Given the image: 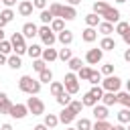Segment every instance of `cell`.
Listing matches in <instances>:
<instances>
[{"label": "cell", "instance_id": "6da1fadb", "mask_svg": "<svg viewBox=\"0 0 130 130\" xmlns=\"http://www.w3.org/2000/svg\"><path fill=\"white\" fill-rule=\"evenodd\" d=\"M93 12H95L100 18H104L106 22H112V24H118V22H120V10L114 8V6H110L106 0H98V2L93 4Z\"/></svg>", "mask_w": 130, "mask_h": 130}, {"label": "cell", "instance_id": "7a4b0ae2", "mask_svg": "<svg viewBox=\"0 0 130 130\" xmlns=\"http://www.w3.org/2000/svg\"><path fill=\"white\" fill-rule=\"evenodd\" d=\"M18 89L24 91V93H28V95H37L41 91V81L39 79H32L30 75H22L18 79Z\"/></svg>", "mask_w": 130, "mask_h": 130}, {"label": "cell", "instance_id": "3957f363", "mask_svg": "<svg viewBox=\"0 0 130 130\" xmlns=\"http://www.w3.org/2000/svg\"><path fill=\"white\" fill-rule=\"evenodd\" d=\"M10 43H12L14 55H18V57L26 55V49H28V47H26V43H24V35H22V32H12Z\"/></svg>", "mask_w": 130, "mask_h": 130}, {"label": "cell", "instance_id": "277c9868", "mask_svg": "<svg viewBox=\"0 0 130 130\" xmlns=\"http://www.w3.org/2000/svg\"><path fill=\"white\" fill-rule=\"evenodd\" d=\"M39 37H41V41H43V45H45V47H53V45H55V41H57V35L51 30V26H49V24L39 26Z\"/></svg>", "mask_w": 130, "mask_h": 130}, {"label": "cell", "instance_id": "5b68a950", "mask_svg": "<svg viewBox=\"0 0 130 130\" xmlns=\"http://www.w3.org/2000/svg\"><path fill=\"white\" fill-rule=\"evenodd\" d=\"M63 85H65V91H67V93L75 95V93L79 91V77H77L73 71H69V73L65 75V79H63Z\"/></svg>", "mask_w": 130, "mask_h": 130}, {"label": "cell", "instance_id": "8992f818", "mask_svg": "<svg viewBox=\"0 0 130 130\" xmlns=\"http://www.w3.org/2000/svg\"><path fill=\"white\" fill-rule=\"evenodd\" d=\"M26 108H28V114H32V116H43V114H45V104H43L41 98L30 95V98L26 100Z\"/></svg>", "mask_w": 130, "mask_h": 130}, {"label": "cell", "instance_id": "52a82bcc", "mask_svg": "<svg viewBox=\"0 0 130 130\" xmlns=\"http://www.w3.org/2000/svg\"><path fill=\"white\" fill-rule=\"evenodd\" d=\"M102 87H104V91H114V93H118L120 87H122V79H120L118 75H108L106 79H102Z\"/></svg>", "mask_w": 130, "mask_h": 130}, {"label": "cell", "instance_id": "ba28073f", "mask_svg": "<svg viewBox=\"0 0 130 130\" xmlns=\"http://www.w3.org/2000/svg\"><path fill=\"white\" fill-rule=\"evenodd\" d=\"M104 59V51L98 47V49H89L87 53H85V63L87 65H98L100 61Z\"/></svg>", "mask_w": 130, "mask_h": 130}, {"label": "cell", "instance_id": "9c48e42d", "mask_svg": "<svg viewBox=\"0 0 130 130\" xmlns=\"http://www.w3.org/2000/svg\"><path fill=\"white\" fill-rule=\"evenodd\" d=\"M26 114H28L26 104H12V108H10V114H8V116H12L14 120H22Z\"/></svg>", "mask_w": 130, "mask_h": 130}, {"label": "cell", "instance_id": "30bf717a", "mask_svg": "<svg viewBox=\"0 0 130 130\" xmlns=\"http://www.w3.org/2000/svg\"><path fill=\"white\" fill-rule=\"evenodd\" d=\"M75 118H77V114H75L69 106H67V108H63V110L59 112V122H63V124H67V126H69Z\"/></svg>", "mask_w": 130, "mask_h": 130}, {"label": "cell", "instance_id": "8fae6325", "mask_svg": "<svg viewBox=\"0 0 130 130\" xmlns=\"http://www.w3.org/2000/svg\"><path fill=\"white\" fill-rule=\"evenodd\" d=\"M91 114H93V118H95V120H108V116H110L108 106H104V104L93 106V108H91Z\"/></svg>", "mask_w": 130, "mask_h": 130}, {"label": "cell", "instance_id": "7c38bea8", "mask_svg": "<svg viewBox=\"0 0 130 130\" xmlns=\"http://www.w3.org/2000/svg\"><path fill=\"white\" fill-rule=\"evenodd\" d=\"M32 0H20L18 2V14L20 16H30L32 14Z\"/></svg>", "mask_w": 130, "mask_h": 130}, {"label": "cell", "instance_id": "4fadbf2b", "mask_svg": "<svg viewBox=\"0 0 130 130\" xmlns=\"http://www.w3.org/2000/svg\"><path fill=\"white\" fill-rule=\"evenodd\" d=\"M22 35H24V39H32V37L39 35V26L35 22H24L22 24Z\"/></svg>", "mask_w": 130, "mask_h": 130}, {"label": "cell", "instance_id": "5bb4252c", "mask_svg": "<svg viewBox=\"0 0 130 130\" xmlns=\"http://www.w3.org/2000/svg\"><path fill=\"white\" fill-rule=\"evenodd\" d=\"M57 41H59L63 47H69V45L73 43V32H71L69 28H65V30H61V32L57 35Z\"/></svg>", "mask_w": 130, "mask_h": 130}, {"label": "cell", "instance_id": "9a60e30c", "mask_svg": "<svg viewBox=\"0 0 130 130\" xmlns=\"http://www.w3.org/2000/svg\"><path fill=\"white\" fill-rule=\"evenodd\" d=\"M41 59H43L45 63L57 61V59H59V51H55L53 47H47V49H43V55H41Z\"/></svg>", "mask_w": 130, "mask_h": 130}, {"label": "cell", "instance_id": "2e32d148", "mask_svg": "<svg viewBox=\"0 0 130 130\" xmlns=\"http://www.w3.org/2000/svg\"><path fill=\"white\" fill-rule=\"evenodd\" d=\"M10 108H12V102H10L8 93L0 91V114H10Z\"/></svg>", "mask_w": 130, "mask_h": 130}, {"label": "cell", "instance_id": "e0dca14e", "mask_svg": "<svg viewBox=\"0 0 130 130\" xmlns=\"http://www.w3.org/2000/svg\"><path fill=\"white\" fill-rule=\"evenodd\" d=\"M77 16V10H75V6H69V4H65L63 6V10H61V18L63 20H73Z\"/></svg>", "mask_w": 130, "mask_h": 130}, {"label": "cell", "instance_id": "ac0fdd59", "mask_svg": "<svg viewBox=\"0 0 130 130\" xmlns=\"http://www.w3.org/2000/svg\"><path fill=\"white\" fill-rule=\"evenodd\" d=\"M26 55H28L32 61H35V59H41V55H43V47L32 43V45H28V49H26Z\"/></svg>", "mask_w": 130, "mask_h": 130}, {"label": "cell", "instance_id": "d6986e66", "mask_svg": "<svg viewBox=\"0 0 130 130\" xmlns=\"http://www.w3.org/2000/svg\"><path fill=\"white\" fill-rule=\"evenodd\" d=\"M81 39H83L85 43H93V41L98 39V30L91 28V26H87V28H83V32H81Z\"/></svg>", "mask_w": 130, "mask_h": 130}, {"label": "cell", "instance_id": "ffe728a7", "mask_svg": "<svg viewBox=\"0 0 130 130\" xmlns=\"http://www.w3.org/2000/svg\"><path fill=\"white\" fill-rule=\"evenodd\" d=\"M49 91H51V95H53V98H59V95L65 91V85H63L61 81H51V85H49Z\"/></svg>", "mask_w": 130, "mask_h": 130}, {"label": "cell", "instance_id": "44dd1931", "mask_svg": "<svg viewBox=\"0 0 130 130\" xmlns=\"http://www.w3.org/2000/svg\"><path fill=\"white\" fill-rule=\"evenodd\" d=\"M100 49H102V51H114V49H116V41H114L112 37H104V39L100 41Z\"/></svg>", "mask_w": 130, "mask_h": 130}, {"label": "cell", "instance_id": "7402d4cb", "mask_svg": "<svg viewBox=\"0 0 130 130\" xmlns=\"http://www.w3.org/2000/svg\"><path fill=\"white\" fill-rule=\"evenodd\" d=\"M102 104L104 106H114V104H118V95L114 93V91H104V98H102Z\"/></svg>", "mask_w": 130, "mask_h": 130}, {"label": "cell", "instance_id": "603a6c76", "mask_svg": "<svg viewBox=\"0 0 130 130\" xmlns=\"http://www.w3.org/2000/svg\"><path fill=\"white\" fill-rule=\"evenodd\" d=\"M100 22H102V18H100L95 12H89V14L85 16V24H87V26H91V28H98V26H100Z\"/></svg>", "mask_w": 130, "mask_h": 130}, {"label": "cell", "instance_id": "cb8c5ba5", "mask_svg": "<svg viewBox=\"0 0 130 130\" xmlns=\"http://www.w3.org/2000/svg\"><path fill=\"white\" fill-rule=\"evenodd\" d=\"M98 30H100L104 37H110V35L114 32V24H112V22H106V20H102V22H100V26H98Z\"/></svg>", "mask_w": 130, "mask_h": 130}, {"label": "cell", "instance_id": "d4e9b609", "mask_svg": "<svg viewBox=\"0 0 130 130\" xmlns=\"http://www.w3.org/2000/svg\"><path fill=\"white\" fill-rule=\"evenodd\" d=\"M98 102H100V100H98V98H93L89 91H87V93L81 98V104H83V108H93V106H98Z\"/></svg>", "mask_w": 130, "mask_h": 130}, {"label": "cell", "instance_id": "484cf974", "mask_svg": "<svg viewBox=\"0 0 130 130\" xmlns=\"http://www.w3.org/2000/svg\"><path fill=\"white\" fill-rule=\"evenodd\" d=\"M39 18H41V22H43V24H49V26H51V22L55 20V16L51 14V10H49V8H45V10H41V14H39Z\"/></svg>", "mask_w": 130, "mask_h": 130}, {"label": "cell", "instance_id": "4316f807", "mask_svg": "<svg viewBox=\"0 0 130 130\" xmlns=\"http://www.w3.org/2000/svg\"><path fill=\"white\" fill-rule=\"evenodd\" d=\"M43 124H45L47 128H55V126L59 124V116H55V114H45Z\"/></svg>", "mask_w": 130, "mask_h": 130}, {"label": "cell", "instance_id": "83f0119b", "mask_svg": "<svg viewBox=\"0 0 130 130\" xmlns=\"http://www.w3.org/2000/svg\"><path fill=\"white\" fill-rule=\"evenodd\" d=\"M118 122L120 124H130V108H122L118 112Z\"/></svg>", "mask_w": 130, "mask_h": 130}, {"label": "cell", "instance_id": "f1b7e54d", "mask_svg": "<svg viewBox=\"0 0 130 130\" xmlns=\"http://www.w3.org/2000/svg\"><path fill=\"white\" fill-rule=\"evenodd\" d=\"M51 30L57 32V35H59L61 30H65V20H63V18H55V20L51 22Z\"/></svg>", "mask_w": 130, "mask_h": 130}, {"label": "cell", "instance_id": "f546056e", "mask_svg": "<svg viewBox=\"0 0 130 130\" xmlns=\"http://www.w3.org/2000/svg\"><path fill=\"white\" fill-rule=\"evenodd\" d=\"M8 67H10V69H20V67H22V59H20L18 55H10V57H8Z\"/></svg>", "mask_w": 130, "mask_h": 130}, {"label": "cell", "instance_id": "4dcf8cb0", "mask_svg": "<svg viewBox=\"0 0 130 130\" xmlns=\"http://www.w3.org/2000/svg\"><path fill=\"white\" fill-rule=\"evenodd\" d=\"M39 81H41V83H51V81H53V71H51L49 67H47L45 71H41V73H39Z\"/></svg>", "mask_w": 130, "mask_h": 130}, {"label": "cell", "instance_id": "1f68e13d", "mask_svg": "<svg viewBox=\"0 0 130 130\" xmlns=\"http://www.w3.org/2000/svg\"><path fill=\"white\" fill-rule=\"evenodd\" d=\"M89 75H91V67H81L79 71H77V77H79V81H89Z\"/></svg>", "mask_w": 130, "mask_h": 130}, {"label": "cell", "instance_id": "d6a6232c", "mask_svg": "<svg viewBox=\"0 0 130 130\" xmlns=\"http://www.w3.org/2000/svg\"><path fill=\"white\" fill-rule=\"evenodd\" d=\"M116 95H118V104H122L124 108L130 106V93H128V91H118Z\"/></svg>", "mask_w": 130, "mask_h": 130}, {"label": "cell", "instance_id": "836d02e7", "mask_svg": "<svg viewBox=\"0 0 130 130\" xmlns=\"http://www.w3.org/2000/svg\"><path fill=\"white\" fill-rule=\"evenodd\" d=\"M91 130H112V124L108 120H95V124L91 126Z\"/></svg>", "mask_w": 130, "mask_h": 130}, {"label": "cell", "instance_id": "e575fe53", "mask_svg": "<svg viewBox=\"0 0 130 130\" xmlns=\"http://www.w3.org/2000/svg\"><path fill=\"white\" fill-rule=\"evenodd\" d=\"M49 10H51V14H53L55 18H61V10H63V4H59V2H53V4H49Z\"/></svg>", "mask_w": 130, "mask_h": 130}, {"label": "cell", "instance_id": "d590c367", "mask_svg": "<svg viewBox=\"0 0 130 130\" xmlns=\"http://www.w3.org/2000/svg\"><path fill=\"white\" fill-rule=\"evenodd\" d=\"M130 30V24L126 22V20H120L116 26H114V32H118V35H124V32H128Z\"/></svg>", "mask_w": 130, "mask_h": 130}, {"label": "cell", "instance_id": "8d00e7d4", "mask_svg": "<svg viewBox=\"0 0 130 130\" xmlns=\"http://www.w3.org/2000/svg\"><path fill=\"white\" fill-rule=\"evenodd\" d=\"M67 63H69V69H71V71H79V69L83 67V63H81V59H79V57H71Z\"/></svg>", "mask_w": 130, "mask_h": 130}, {"label": "cell", "instance_id": "74e56055", "mask_svg": "<svg viewBox=\"0 0 130 130\" xmlns=\"http://www.w3.org/2000/svg\"><path fill=\"white\" fill-rule=\"evenodd\" d=\"M89 83H91V85H102V71H95V69H91Z\"/></svg>", "mask_w": 130, "mask_h": 130}, {"label": "cell", "instance_id": "f35d334b", "mask_svg": "<svg viewBox=\"0 0 130 130\" xmlns=\"http://www.w3.org/2000/svg\"><path fill=\"white\" fill-rule=\"evenodd\" d=\"M57 104L59 106H63V108H67L69 104H71V93H67V91H63L59 98H57Z\"/></svg>", "mask_w": 130, "mask_h": 130}, {"label": "cell", "instance_id": "ab89813d", "mask_svg": "<svg viewBox=\"0 0 130 130\" xmlns=\"http://www.w3.org/2000/svg\"><path fill=\"white\" fill-rule=\"evenodd\" d=\"M91 126H93V124H91L87 118H79V120H77V124H75V128H77V130H91Z\"/></svg>", "mask_w": 130, "mask_h": 130}, {"label": "cell", "instance_id": "60d3db41", "mask_svg": "<svg viewBox=\"0 0 130 130\" xmlns=\"http://www.w3.org/2000/svg\"><path fill=\"white\" fill-rule=\"evenodd\" d=\"M14 49H12V43L10 41H0V53L2 55H10Z\"/></svg>", "mask_w": 130, "mask_h": 130}, {"label": "cell", "instance_id": "b9f144b4", "mask_svg": "<svg viewBox=\"0 0 130 130\" xmlns=\"http://www.w3.org/2000/svg\"><path fill=\"white\" fill-rule=\"evenodd\" d=\"M32 69H35L37 73H41V71L47 69V63H45L43 59H35V61H32Z\"/></svg>", "mask_w": 130, "mask_h": 130}, {"label": "cell", "instance_id": "7bdbcfd3", "mask_svg": "<svg viewBox=\"0 0 130 130\" xmlns=\"http://www.w3.org/2000/svg\"><path fill=\"white\" fill-rule=\"evenodd\" d=\"M89 93H91L93 98H98V100H102V98H104V87H102V85H91V89H89Z\"/></svg>", "mask_w": 130, "mask_h": 130}, {"label": "cell", "instance_id": "ee69618b", "mask_svg": "<svg viewBox=\"0 0 130 130\" xmlns=\"http://www.w3.org/2000/svg\"><path fill=\"white\" fill-rule=\"evenodd\" d=\"M71 57H73V55H71V49H67V47H63V49L59 51V59H61V61H69Z\"/></svg>", "mask_w": 130, "mask_h": 130}, {"label": "cell", "instance_id": "f6af8a7d", "mask_svg": "<svg viewBox=\"0 0 130 130\" xmlns=\"http://www.w3.org/2000/svg\"><path fill=\"white\" fill-rule=\"evenodd\" d=\"M102 75H114V63H104L102 65Z\"/></svg>", "mask_w": 130, "mask_h": 130}, {"label": "cell", "instance_id": "bcb514c9", "mask_svg": "<svg viewBox=\"0 0 130 130\" xmlns=\"http://www.w3.org/2000/svg\"><path fill=\"white\" fill-rule=\"evenodd\" d=\"M0 16H2V18H4L6 22H10V20L14 18V12H12V8H4V10L0 12Z\"/></svg>", "mask_w": 130, "mask_h": 130}, {"label": "cell", "instance_id": "7dc6e473", "mask_svg": "<svg viewBox=\"0 0 130 130\" xmlns=\"http://www.w3.org/2000/svg\"><path fill=\"white\" fill-rule=\"evenodd\" d=\"M69 108L75 112V114H79L81 110H83V104L81 102H77V100H71V104H69Z\"/></svg>", "mask_w": 130, "mask_h": 130}, {"label": "cell", "instance_id": "c3c4849f", "mask_svg": "<svg viewBox=\"0 0 130 130\" xmlns=\"http://www.w3.org/2000/svg\"><path fill=\"white\" fill-rule=\"evenodd\" d=\"M32 6L39 8V10H45L47 8V0H32Z\"/></svg>", "mask_w": 130, "mask_h": 130}, {"label": "cell", "instance_id": "681fc988", "mask_svg": "<svg viewBox=\"0 0 130 130\" xmlns=\"http://www.w3.org/2000/svg\"><path fill=\"white\" fill-rule=\"evenodd\" d=\"M0 2H2V4L6 6V8H12V6L16 4V0H0Z\"/></svg>", "mask_w": 130, "mask_h": 130}, {"label": "cell", "instance_id": "f907efd6", "mask_svg": "<svg viewBox=\"0 0 130 130\" xmlns=\"http://www.w3.org/2000/svg\"><path fill=\"white\" fill-rule=\"evenodd\" d=\"M122 41H124V43H126V45H128V47H130V30H128V32H124V35H122Z\"/></svg>", "mask_w": 130, "mask_h": 130}, {"label": "cell", "instance_id": "816d5d0a", "mask_svg": "<svg viewBox=\"0 0 130 130\" xmlns=\"http://www.w3.org/2000/svg\"><path fill=\"white\" fill-rule=\"evenodd\" d=\"M124 61H128V63H130V47L124 51Z\"/></svg>", "mask_w": 130, "mask_h": 130}, {"label": "cell", "instance_id": "f5cc1de1", "mask_svg": "<svg viewBox=\"0 0 130 130\" xmlns=\"http://www.w3.org/2000/svg\"><path fill=\"white\" fill-rule=\"evenodd\" d=\"M4 63H8V57H6V55H2V53H0V65H4Z\"/></svg>", "mask_w": 130, "mask_h": 130}, {"label": "cell", "instance_id": "db71d44e", "mask_svg": "<svg viewBox=\"0 0 130 130\" xmlns=\"http://www.w3.org/2000/svg\"><path fill=\"white\" fill-rule=\"evenodd\" d=\"M32 130H49V128H47V126H45V124H37V126H35V128H32Z\"/></svg>", "mask_w": 130, "mask_h": 130}, {"label": "cell", "instance_id": "11a10c76", "mask_svg": "<svg viewBox=\"0 0 130 130\" xmlns=\"http://www.w3.org/2000/svg\"><path fill=\"white\" fill-rule=\"evenodd\" d=\"M67 4L69 6H77V4H81V0H67Z\"/></svg>", "mask_w": 130, "mask_h": 130}, {"label": "cell", "instance_id": "9f6ffc18", "mask_svg": "<svg viewBox=\"0 0 130 130\" xmlns=\"http://www.w3.org/2000/svg\"><path fill=\"white\" fill-rule=\"evenodd\" d=\"M112 130H126V128H124V124H116V126H112Z\"/></svg>", "mask_w": 130, "mask_h": 130}, {"label": "cell", "instance_id": "6f0895ef", "mask_svg": "<svg viewBox=\"0 0 130 130\" xmlns=\"http://www.w3.org/2000/svg\"><path fill=\"white\" fill-rule=\"evenodd\" d=\"M0 130H12V126H10V124H2V126H0Z\"/></svg>", "mask_w": 130, "mask_h": 130}, {"label": "cell", "instance_id": "680465c9", "mask_svg": "<svg viewBox=\"0 0 130 130\" xmlns=\"http://www.w3.org/2000/svg\"><path fill=\"white\" fill-rule=\"evenodd\" d=\"M6 24H8V22H6V20H4V18H2V16H0V28H4V26H6Z\"/></svg>", "mask_w": 130, "mask_h": 130}, {"label": "cell", "instance_id": "91938a15", "mask_svg": "<svg viewBox=\"0 0 130 130\" xmlns=\"http://www.w3.org/2000/svg\"><path fill=\"white\" fill-rule=\"evenodd\" d=\"M126 91H128V93H130V79H128V81H126Z\"/></svg>", "mask_w": 130, "mask_h": 130}, {"label": "cell", "instance_id": "94428289", "mask_svg": "<svg viewBox=\"0 0 130 130\" xmlns=\"http://www.w3.org/2000/svg\"><path fill=\"white\" fill-rule=\"evenodd\" d=\"M116 2H120V4H122V2H126V0H116Z\"/></svg>", "mask_w": 130, "mask_h": 130}, {"label": "cell", "instance_id": "6125c7cd", "mask_svg": "<svg viewBox=\"0 0 130 130\" xmlns=\"http://www.w3.org/2000/svg\"><path fill=\"white\" fill-rule=\"evenodd\" d=\"M67 130H77V128H67Z\"/></svg>", "mask_w": 130, "mask_h": 130}, {"label": "cell", "instance_id": "be15d7a7", "mask_svg": "<svg viewBox=\"0 0 130 130\" xmlns=\"http://www.w3.org/2000/svg\"><path fill=\"white\" fill-rule=\"evenodd\" d=\"M126 130H130V124H128V126H126Z\"/></svg>", "mask_w": 130, "mask_h": 130}, {"label": "cell", "instance_id": "e7e4bbea", "mask_svg": "<svg viewBox=\"0 0 130 130\" xmlns=\"http://www.w3.org/2000/svg\"><path fill=\"white\" fill-rule=\"evenodd\" d=\"M128 24H130V20H128Z\"/></svg>", "mask_w": 130, "mask_h": 130}, {"label": "cell", "instance_id": "03108f58", "mask_svg": "<svg viewBox=\"0 0 130 130\" xmlns=\"http://www.w3.org/2000/svg\"><path fill=\"white\" fill-rule=\"evenodd\" d=\"M128 108H130V106H128Z\"/></svg>", "mask_w": 130, "mask_h": 130}]
</instances>
